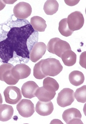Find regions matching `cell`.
Masks as SVG:
<instances>
[{"instance_id": "6da1fadb", "label": "cell", "mask_w": 86, "mask_h": 124, "mask_svg": "<svg viewBox=\"0 0 86 124\" xmlns=\"http://www.w3.org/2000/svg\"><path fill=\"white\" fill-rule=\"evenodd\" d=\"M41 70L46 76L54 77L62 71L63 67L58 60L54 58L42 60L41 65Z\"/></svg>"}, {"instance_id": "7a4b0ae2", "label": "cell", "mask_w": 86, "mask_h": 124, "mask_svg": "<svg viewBox=\"0 0 86 124\" xmlns=\"http://www.w3.org/2000/svg\"><path fill=\"white\" fill-rule=\"evenodd\" d=\"M46 48L49 52L55 54L61 58L65 52L71 50L70 44L68 42L58 38H52L50 40Z\"/></svg>"}, {"instance_id": "3957f363", "label": "cell", "mask_w": 86, "mask_h": 124, "mask_svg": "<svg viewBox=\"0 0 86 124\" xmlns=\"http://www.w3.org/2000/svg\"><path fill=\"white\" fill-rule=\"evenodd\" d=\"M14 67L9 63H4L0 66V80L7 84L14 85L16 84L18 80L16 79L12 72V69Z\"/></svg>"}, {"instance_id": "277c9868", "label": "cell", "mask_w": 86, "mask_h": 124, "mask_svg": "<svg viewBox=\"0 0 86 124\" xmlns=\"http://www.w3.org/2000/svg\"><path fill=\"white\" fill-rule=\"evenodd\" d=\"M74 91L69 88H65L58 93L57 98V103L62 108L69 106L75 101Z\"/></svg>"}, {"instance_id": "5b68a950", "label": "cell", "mask_w": 86, "mask_h": 124, "mask_svg": "<svg viewBox=\"0 0 86 124\" xmlns=\"http://www.w3.org/2000/svg\"><path fill=\"white\" fill-rule=\"evenodd\" d=\"M4 94L6 102L11 104H17L22 98L21 90L16 86L7 87L4 91Z\"/></svg>"}, {"instance_id": "8992f818", "label": "cell", "mask_w": 86, "mask_h": 124, "mask_svg": "<svg viewBox=\"0 0 86 124\" xmlns=\"http://www.w3.org/2000/svg\"><path fill=\"white\" fill-rule=\"evenodd\" d=\"M84 22V18L81 12L75 11L68 16V25L69 29L72 31L81 29L83 26Z\"/></svg>"}, {"instance_id": "52a82bcc", "label": "cell", "mask_w": 86, "mask_h": 124, "mask_svg": "<svg viewBox=\"0 0 86 124\" xmlns=\"http://www.w3.org/2000/svg\"><path fill=\"white\" fill-rule=\"evenodd\" d=\"M17 109L23 117H30L34 112V105L30 100L23 99L17 105Z\"/></svg>"}, {"instance_id": "ba28073f", "label": "cell", "mask_w": 86, "mask_h": 124, "mask_svg": "<svg viewBox=\"0 0 86 124\" xmlns=\"http://www.w3.org/2000/svg\"><path fill=\"white\" fill-rule=\"evenodd\" d=\"M62 116L67 124H83L81 120L82 114L77 109L72 108L66 109L63 113Z\"/></svg>"}, {"instance_id": "9c48e42d", "label": "cell", "mask_w": 86, "mask_h": 124, "mask_svg": "<svg viewBox=\"0 0 86 124\" xmlns=\"http://www.w3.org/2000/svg\"><path fill=\"white\" fill-rule=\"evenodd\" d=\"M31 6L28 3L19 2L15 6L13 9L14 16L19 19H27L30 16L32 13Z\"/></svg>"}, {"instance_id": "30bf717a", "label": "cell", "mask_w": 86, "mask_h": 124, "mask_svg": "<svg viewBox=\"0 0 86 124\" xmlns=\"http://www.w3.org/2000/svg\"><path fill=\"white\" fill-rule=\"evenodd\" d=\"M46 46L43 42L35 43L30 52L29 58L32 62H35L41 59L45 53Z\"/></svg>"}, {"instance_id": "8fae6325", "label": "cell", "mask_w": 86, "mask_h": 124, "mask_svg": "<svg viewBox=\"0 0 86 124\" xmlns=\"http://www.w3.org/2000/svg\"><path fill=\"white\" fill-rule=\"evenodd\" d=\"M12 72L14 77L19 80L29 77L31 73V69L25 64H19L12 69Z\"/></svg>"}, {"instance_id": "7c38bea8", "label": "cell", "mask_w": 86, "mask_h": 124, "mask_svg": "<svg viewBox=\"0 0 86 124\" xmlns=\"http://www.w3.org/2000/svg\"><path fill=\"white\" fill-rule=\"evenodd\" d=\"M54 109L53 104L51 101L44 102L39 101L35 106V110L37 113L42 116L50 115Z\"/></svg>"}, {"instance_id": "4fadbf2b", "label": "cell", "mask_w": 86, "mask_h": 124, "mask_svg": "<svg viewBox=\"0 0 86 124\" xmlns=\"http://www.w3.org/2000/svg\"><path fill=\"white\" fill-rule=\"evenodd\" d=\"M39 88L34 81H27L23 85L22 87V94L24 97L31 99L35 97V93Z\"/></svg>"}, {"instance_id": "5bb4252c", "label": "cell", "mask_w": 86, "mask_h": 124, "mask_svg": "<svg viewBox=\"0 0 86 124\" xmlns=\"http://www.w3.org/2000/svg\"><path fill=\"white\" fill-rule=\"evenodd\" d=\"M56 94V92H49L42 87L38 89L35 93V96L40 101L47 102L53 99Z\"/></svg>"}, {"instance_id": "9a60e30c", "label": "cell", "mask_w": 86, "mask_h": 124, "mask_svg": "<svg viewBox=\"0 0 86 124\" xmlns=\"http://www.w3.org/2000/svg\"><path fill=\"white\" fill-rule=\"evenodd\" d=\"M14 109L11 106L7 104L0 105V121L6 122L9 120L14 114Z\"/></svg>"}, {"instance_id": "2e32d148", "label": "cell", "mask_w": 86, "mask_h": 124, "mask_svg": "<svg viewBox=\"0 0 86 124\" xmlns=\"http://www.w3.org/2000/svg\"><path fill=\"white\" fill-rule=\"evenodd\" d=\"M30 24L34 29L38 32L45 31L47 26L46 21L39 16H34L31 17Z\"/></svg>"}, {"instance_id": "e0dca14e", "label": "cell", "mask_w": 86, "mask_h": 124, "mask_svg": "<svg viewBox=\"0 0 86 124\" xmlns=\"http://www.w3.org/2000/svg\"><path fill=\"white\" fill-rule=\"evenodd\" d=\"M69 78L71 84L75 86L81 85L83 84L85 80L83 73L78 71H74L71 72Z\"/></svg>"}, {"instance_id": "ac0fdd59", "label": "cell", "mask_w": 86, "mask_h": 124, "mask_svg": "<svg viewBox=\"0 0 86 124\" xmlns=\"http://www.w3.org/2000/svg\"><path fill=\"white\" fill-rule=\"evenodd\" d=\"M76 55L71 50L65 51L62 54L61 58L65 65L68 66H73L76 61Z\"/></svg>"}, {"instance_id": "d6986e66", "label": "cell", "mask_w": 86, "mask_h": 124, "mask_svg": "<svg viewBox=\"0 0 86 124\" xmlns=\"http://www.w3.org/2000/svg\"><path fill=\"white\" fill-rule=\"evenodd\" d=\"M59 5L57 0H47L44 4L43 9L47 15L52 16L56 13L59 8Z\"/></svg>"}, {"instance_id": "ffe728a7", "label": "cell", "mask_w": 86, "mask_h": 124, "mask_svg": "<svg viewBox=\"0 0 86 124\" xmlns=\"http://www.w3.org/2000/svg\"><path fill=\"white\" fill-rule=\"evenodd\" d=\"M43 85L45 89L51 92H56L59 88V84L56 80L50 77H47L44 79Z\"/></svg>"}, {"instance_id": "44dd1931", "label": "cell", "mask_w": 86, "mask_h": 124, "mask_svg": "<svg viewBox=\"0 0 86 124\" xmlns=\"http://www.w3.org/2000/svg\"><path fill=\"white\" fill-rule=\"evenodd\" d=\"M58 29L60 33L65 37L71 36L73 33V31L70 30L69 28L67 18L62 19L60 21Z\"/></svg>"}, {"instance_id": "7402d4cb", "label": "cell", "mask_w": 86, "mask_h": 124, "mask_svg": "<svg viewBox=\"0 0 86 124\" xmlns=\"http://www.w3.org/2000/svg\"><path fill=\"white\" fill-rule=\"evenodd\" d=\"M75 99L78 102L85 103L86 101V85H84L76 90L74 93Z\"/></svg>"}, {"instance_id": "603a6c76", "label": "cell", "mask_w": 86, "mask_h": 124, "mask_svg": "<svg viewBox=\"0 0 86 124\" xmlns=\"http://www.w3.org/2000/svg\"><path fill=\"white\" fill-rule=\"evenodd\" d=\"M42 60L36 63L34 68V76L36 79H42L46 77L42 72L41 68V65Z\"/></svg>"}, {"instance_id": "cb8c5ba5", "label": "cell", "mask_w": 86, "mask_h": 124, "mask_svg": "<svg viewBox=\"0 0 86 124\" xmlns=\"http://www.w3.org/2000/svg\"><path fill=\"white\" fill-rule=\"evenodd\" d=\"M86 53L84 52L81 54L80 56L79 63L82 67L86 69Z\"/></svg>"}, {"instance_id": "d4e9b609", "label": "cell", "mask_w": 86, "mask_h": 124, "mask_svg": "<svg viewBox=\"0 0 86 124\" xmlns=\"http://www.w3.org/2000/svg\"><path fill=\"white\" fill-rule=\"evenodd\" d=\"M66 4L70 6H73L76 5L79 3L80 0H64Z\"/></svg>"}, {"instance_id": "484cf974", "label": "cell", "mask_w": 86, "mask_h": 124, "mask_svg": "<svg viewBox=\"0 0 86 124\" xmlns=\"http://www.w3.org/2000/svg\"><path fill=\"white\" fill-rule=\"evenodd\" d=\"M6 3L4 1L0 0V11L3 10L6 6Z\"/></svg>"}, {"instance_id": "4316f807", "label": "cell", "mask_w": 86, "mask_h": 124, "mask_svg": "<svg viewBox=\"0 0 86 124\" xmlns=\"http://www.w3.org/2000/svg\"><path fill=\"white\" fill-rule=\"evenodd\" d=\"M3 101V98H2V96H1V94L0 93V105L2 104Z\"/></svg>"}]
</instances>
